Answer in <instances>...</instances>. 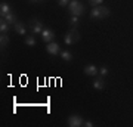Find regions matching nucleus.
I'll return each instance as SVG.
<instances>
[{"label":"nucleus","instance_id":"nucleus-1","mask_svg":"<svg viewBox=\"0 0 133 127\" xmlns=\"http://www.w3.org/2000/svg\"><path fill=\"white\" fill-rule=\"evenodd\" d=\"M68 12L71 15H77V16H80V15L84 14V5L80 3L78 0H71L70 2V5H68Z\"/></svg>","mask_w":133,"mask_h":127},{"label":"nucleus","instance_id":"nucleus-2","mask_svg":"<svg viewBox=\"0 0 133 127\" xmlns=\"http://www.w3.org/2000/svg\"><path fill=\"white\" fill-rule=\"evenodd\" d=\"M78 40H80V33H78L77 28H74V27H72V28L64 36V42H65V44H68V46H71V44L77 43Z\"/></svg>","mask_w":133,"mask_h":127},{"label":"nucleus","instance_id":"nucleus-3","mask_svg":"<svg viewBox=\"0 0 133 127\" xmlns=\"http://www.w3.org/2000/svg\"><path fill=\"white\" fill-rule=\"evenodd\" d=\"M30 30H31V33L36 36V34H42V31L44 28H43V24L40 19L37 18H33L31 21H30Z\"/></svg>","mask_w":133,"mask_h":127},{"label":"nucleus","instance_id":"nucleus-4","mask_svg":"<svg viewBox=\"0 0 133 127\" xmlns=\"http://www.w3.org/2000/svg\"><path fill=\"white\" fill-rule=\"evenodd\" d=\"M83 117L81 115H78V114H71L70 117H68V120H66V124L70 127H80L83 126Z\"/></svg>","mask_w":133,"mask_h":127},{"label":"nucleus","instance_id":"nucleus-5","mask_svg":"<svg viewBox=\"0 0 133 127\" xmlns=\"http://www.w3.org/2000/svg\"><path fill=\"white\" fill-rule=\"evenodd\" d=\"M40 36H42V40L44 43H50V42H53V38H55V31L50 30V28H44Z\"/></svg>","mask_w":133,"mask_h":127},{"label":"nucleus","instance_id":"nucleus-6","mask_svg":"<svg viewBox=\"0 0 133 127\" xmlns=\"http://www.w3.org/2000/svg\"><path fill=\"white\" fill-rule=\"evenodd\" d=\"M46 52L49 55H58V53L61 52V49H59V44L56 42H50L48 43V46H46Z\"/></svg>","mask_w":133,"mask_h":127},{"label":"nucleus","instance_id":"nucleus-7","mask_svg":"<svg viewBox=\"0 0 133 127\" xmlns=\"http://www.w3.org/2000/svg\"><path fill=\"white\" fill-rule=\"evenodd\" d=\"M98 66L93 65V64H89V65H86L84 66V74L86 75H90V77H96L98 75Z\"/></svg>","mask_w":133,"mask_h":127},{"label":"nucleus","instance_id":"nucleus-8","mask_svg":"<svg viewBox=\"0 0 133 127\" xmlns=\"http://www.w3.org/2000/svg\"><path fill=\"white\" fill-rule=\"evenodd\" d=\"M15 28V33L19 34V36H27V28H25V24L21 22V21H18V22L14 25Z\"/></svg>","mask_w":133,"mask_h":127},{"label":"nucleus","instance_id":"nucleus-9","mask_svg":"<svg viewBox=\"0 0 133 127\" xmlns=\"http://www.w3.org/2000/svg\"><path fill=\"white\" fill-rule=\"evenodd\" d=\"M93 87H95L96 90L105 89V80H104V77L98 75V78H95V80H93Z\"/></svg>","mask_w":133,"mask_h":127},{"label":"nucleus","instance_id":"nucleus-10","mask_svg":"<svg viewBox=\"0 0 133 127\" xmlns=\"http://www.w3.org/2000/svg\"><path fill=\"white\" fill-rule=\"evenodd\" d=\"M3 19H5L6 22H9L10 25H15V24L18 22V16H16V14H15V12H9V14L6 15Z\"/></svg>","mask_w":133,"mask_h":127},{"label":"nucleus","instance_id":"nucleus-11","mask_svg":"<svg viewBox=\"0 0 133 127\" xmlns=\"http://www.w3.org/2000/svg\"><path fill=\"white\" fill-rule=\"evenodd\" d=\"M9 12H12V10H10V6L8 5V3H5V2H2V5H0V16L5 18Z\"/></svg>","mask_w":133,"mask_h":127},{"label":"nucleus","instance_id":"nucleus-12","mask_svg":"<svg viewBox=\"0 0 133 127\" xmlns=\"http://www.w3.org/2000/svg\"><path fill=\"white\" fill-rule=\"evenodd\" d=\"M59 56H61V59H64L65 62L72 61V53L70 52V50H62V52H59Z\"/></svg>","mask_w":133,"mask_h":127},{"label":"nucleus","instance_id":"nucleus-13","mask_svg":"<svg viewBox=\"0 0 133 127\" xmlns=\"http://www.w3.org/2000/svg\"><path fill=\"white\" fill-rule=\"evenodd\" d=\"M8 44H9V37L6 36V33H2L0 34V47H2V50H3Z\"/></svg>","mask_w":133,"mask_h":127},{"label":"nucleus","instance_id":"nucleus-14","mask_svg":"<svg viewBox=\"0 0 133 127\" xmlns=\"http://www.w3.org/2000/svg\"><path fill=\"white\" fill-rule=\"evenodd\" d=\"M109 14H111V10H109L108 8H105V6H102V5H101L99 19H104V18H107V16H109Z\"/></svg>","mask_w":133,"mask_h":127},{"label":"nucleus","instance_id":"nucleus-15","mask_svg":"<svg viewBox=\"0 0 133 127\" xmlns=\"http://www.w3.org/2000/svg\"><path fill=\"white\" fill-rule=\"evenodd\" d=\"M99 12H101V5L95 6V8L90 10V18L92 19H99Z\"/></svg>","mask_w":133,"mask_h":127},{"label":"nucleus","instance_id":"nucleus-16","mask_svg":"<svg viewBox=\"0 0 133 127\" xmlns=\"http://www.w3.org/2000/svg\"><path fill=\"white\" fill-rule=\"evenodd\" d=\"M10 24L6 22L5 19L2 18V21H0V33H8V30H9Z\"/></svg>","mask_w":133,"mask_h":127},{"label":"nucleus","instance_id":"nucleus-17","mask_svg":"<svg viewBox=\"0 0 133 127\" xmlns=\"http://www.w3.org/2000/svg\"><path fill=\"white\" fill-rule=\"evenodd\" d=\"M24 43L28 47H34V46H36V38H34V36H27L25 40H24Z\"/></svg>","mask_w":133,"mask_h":127},{"label":"nucleus","instance_id":"nucleus-18","mask_svg":"<svg viewBox=\"0 0 133 127\" xmlns=\"http://www.w3.org/2000/svg\"><path fill=\"white\" fill-rule=\"evenodd\" d=\"M70 24H71L72 27L76 28L77 25L80 24V19H78V16H77V15H71V18H70Z\"/></svg>","mask_w":133,"mask_h":127},{"label":"nucleus","instance_id":"nucleus-19","mask_svg":"<svg viewBox=\"0 0 133 127\" xmlns=\"http://www.w3.org/2000/svg\"><path fill=\"white\" fill-rule=\"evenodd\" d=\"M109 70L107 68V66H101L99 70H98V75H101V77H105V75H108Z\"/></svg>","mask_w":133,"mask_h":127},{"label":"nucleus","instance_id":"nucleus-20","mask_svg":"<svg viewBox=\"0 0 133 127\" xmlns=\"http://www.w3.org/2000/svg\"><path fill=\"white\" fill-rule=\"evenodd\" d=\"M87 2H89V5H92V8H95V6L102 5V2H104V0H87Z\"/></svg>","mask_w":133,"mask_h":127},{"label":"nucleus","instance_id":"nucleus-21","mask_svg":"<svg viewBox=\"0 0 133 127\" xmlns=\"http://www.w3.org/2000/svg\"><path fill=\"white\" fill-rule=\"evenodd\" d=\"M70 2H71V0H58V5L62 6V8H65V6L70 5Z\"/></svg>","mask_w":133,"mask_h":127},{"label":"nucleus","instance_id":"nucleus-22","mask_svg":"<svg viewBox=\"0 0 133 127\" xmlns=\"http://www.w3.org/2000/svg\"><path fill=\"white\" fill-rule=\"evenodd\" d=\"M93 126V123L89 121V120H86V121H83V127H92Z\"/></svg>","mask_w":133,"mask_h":127},{"label":"nucleus","instance_id":"nucleus-23","mask_svg":"<svg viewBox=\"0 0 133 127\" xmlns=\"http://www.w3.org/2000/svg\"><path fill=\"white\" fill-rule=\"evenodd\" d=\"M31 2H42V0H31Z\"/></svg>","mask_w":133,"mask_h":127}]
</instances>
